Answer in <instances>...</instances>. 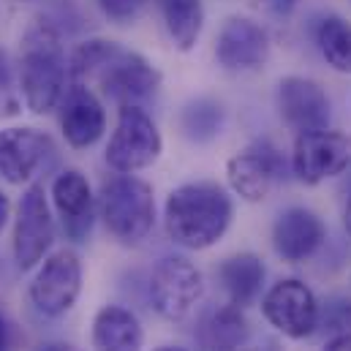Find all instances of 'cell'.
I'll return each instance as SVG.
<instances>
[{"label": "cell", "mask_w": 351, "mask_h": 351, "mask_svg": "<svg viewBox=\"0 0 351 351\" xmlns=\"http://www.w3.org/2000/svg\"><path fill=\"white\" fill-rule=\"evenodd\" d=\"M69 77L77 85H88L101 98L117 106L139 104L161 90V71L136 49L112 38H88L69 58Z\"/></svg>", "instance_id": "obj_1"}, {"label": "cell", "mask_w": 351, "mask_h": 351, "mask_svg": "<svg viewBox=\"0 0 351 351\" xmlns=\"http://www.w3.org/2000/svg\"><path fill=\"white\" fill-rule=\"evenodd\" d=\"M232 221V193L213 180L182 182L175 191H169L164 202L167 237L185 251H207L218 245L226 237Z\"/></svg>", "instance_id": "obj_2"}, {"label": "cell", "mask_w": 351, "mask_h": 351, "mask_svg": "<svg viewBox=\"0 0 351 351\" xmlns=\"http://www.w3.org/2000/svg\"><path fill=\"white\" fill-rule=\"evenodd\" d=\"M71 85L69 58L58 27L38 16L19 38L16 60V88L30 114H49L58 109L63 93Z\"/></svg>", "instance_id": "obj_3"}, {"label": "cell", "mask_w": 351, "mask_h": 351, "mask_svg": "<svg viewBox=\"0 0 351 351\" xmlns=\"http://www.w3.org/2000/svg\"><path fill=\"white\" fill-rule=\"evenodd\" d=\"M98 218L125 248L142 245L156 226V191L136 175H109L95 193Z\"/></svg>", "instance_id": "obj_4"}, {"label": "cell", "mask_w": 351, "mask_h": 351, "mask_svg": "<svg viewBox=\"0 0 351 351\" xmlns=\"http://www.w3.org/2000/svg\"><path fill=\"white\" fill-rule=\"evenodd\" d=\"M164 153V136L156 120L139 104L117 106V123L106 142L104 161L117 175H136L150 169Z\"/></svg>", "instance_id": "obj_5"}, {"label": "cell", "mask_w": 351, "mask_h": 351, "mask_svg": "<svg viewBox=\"0 0 351 351\" xmlns=\"http://www.w3.org/2000/svg\"><path fill=\"white\" fill-rule=\"evenodd\" d=\"M55 213L49 196L41 182H30L16 204L14 215V234H11V254L16 269L27 272L44 262L55 245Z\"/></svg>", "instance_id": "obj_6"}, {"label": "cell", "mask_w": 351, "mask_h": 351, "mask_svg": "<svg viewBox=\"0 0 351 351\" xmlns=\"http://www.w3.org/2000/svg\"><path fill=\"white\" fill-rule=\"evenodd\" d=\"M147 297L164 322L180 324L199 308L204 297V275L185 256H164L150 272Z\"/></svg>", "instance_id": "obj_7"}, {"label": "cell", "mask_w": 351, "mask_h": 351, "mask_svg": "<svg viewBox=\"0 0 351 351\" xmlns=\"http://www.w3.org/2000/svg\"><path fill=\"white\" fill-rule=\"evenodd\" d=\"M82 278H85L82 259L74 248L52 251L38 264L27 286V300L41 316L60 319L77 305L82 294Z\"/></svg>", "instance_id": "obj_8"}, {"label": "cell", "mask_w": 351, "mask_h": 351, "mask_svg": "<svg viewBox=\"0 0 351 351\" xmlns=\"http://www.w3.org/2000/svg\"><path fill=\"white\" fill-rule=\"evenodd\" d=\"M262 316L267 324L289 341L316 335L319 297L300 278H280L262 294Z\"/></svg>", "instance_id": "obj_9"}, {"label": "cell", "mask_w": 351, "mask_h": 351, "mask_svg": "<svg viewBox=\"0 0 351 351\" xmlns=\"http://www.w3.org/2000/svg\"><path fill=\"white\" fill-rule=\"evenodd\" d=\"M351 167V136L335 128L305 131L294 136L289 169L305 185L343 175Z\"/></svg>", "instance_id": "obj_10"}, {"label": "cell", "mask_w": 351, "mask_h": 351, "mask_svg": "<svg viewBox=\"0 0 351 351\" xmlns=\"http://www.w3.org/2000/svg\"><path fill=\"white\" fill-rule=\"evenodd\" d=\"M286 175H289V164L269 139L251 142L226 161V182L232 193L248 204L264 202Z\"/></svg>", "instance_id": "obj_11"}, {"label": "cell", "mask_w": 351, "mask_h": 351, "mask_svg": "<svg viewBox=\"0 0 351 351\" xmlns=\"http://www.w3.org/2000/svg\"><path fill=\"white\" fill-rule=\"evenodd\" d=\"M49 204L60 223L63 237L74 245L88 243L95 215H98L95 193H93L88 175H82L80 169L58 172L49 185Z\"/></svg>", "instance_id": "obj_12"}, {"label": "cell", "mask_w": 351, "mask_h": 351, "mask_svg": "<svg viewBox=\"0 0 351 351\" xmlns=\"http://www.w3.org/2000/svg\"><path fill=\"white\" fill-rule=\"evenodd\" d=\"M55 161V142L33 125L0 128V177L8 185H30Z\"/></svg>", "instance_id": "obj_13"}, {"label": "cell", "mask_w": 351, "mask_h": 351, "mask_svg": "<svg viewBox=\"0 0 351 351\" xmlns=\"http://www.w3.org/2000/svg\"><path fill=\"white\" fill-rule=\"evenodd\" d=\"M278 114L294 134L305 131H322L332 123V101L327 90L311 77H283L275 90Z\"/></svg>", "instance_id": "obj_14"}, {"label": "cell", "mask_w": 351, "mask_h": 351, "mask_svg": "<svg viewBox=\"0 0 351 351\" xmlns=\"http://www.w3.org/2000/svg\"><path fill=\"white\" fill-rule=\"evenodd\" d=\"M269 49H272V41L267 27L243 14L229 16L215 36V60L223 71H232V74L262 69L269 58Z\"/></svg>", "instance_id": "obj_15"}, {"label": "cell", "mask_w": 351, "mask_h": 351, "mask_svg": "<svg viewBox=\"0 0 351 351\" xmlns=\"http://www.w3.org/2000/svg\"><path fill=\"white\" fill-rule=\"evenodd\" d=\"M269 240L272 251L286 264H302L322 251L327 240V223L316 210L294 204L278 213Z\"/></svg>", "instance_id": "obj_16"}, {"label": "cell", "mask_w": 351, "mask_h": 351, "mask_svg": "<svg viewBox=\"0 0 351 351\" xmlns=\"http://www.w3.org/2000/svg\"><path fill=\"white\" fill-rule=\"evenodd\" d=\"M60 134L69 147L88 150L106 131V109L95 90L71 82L58 104Z\"/></svg>", "instance_id": "obj_17"}, {"label": "cell", "mask_w": 351, "mask_h": 351, "mask_svg": "<svg viewBox=\"0 0 351 351\" xmlns=\"http://www.w3.org/2000/svg\"><path fill=\"white\" fill-rule=\"evenodd\" d=\"M193 338L202 351H240L251 341V322L245 311L232 302L210 305L199 313Z\"/></svg>", "instance_id": "obj_18"}, {"label": "cell", "mask_w": 351, "mask_h": 351, "mask_svg": "<svg viewBox=\"0 0 351 351\" xmlns=\"http://www.w3.org/2000/svg\"><path fill=\"white\" fill-rule=\"evenodd\" d=\"M90 346H93V351H142L145 327L131 308L104 305L93 316Z\"/></svg>", "instance_id": "obj_19"}, {"label": "cell", "mask_w": 351, "mask_h": 351, "mask_svg": "<svg viewBox=\"0 0 351 351\" xmlns=\"http://www.w3.org/2000/svg\"><path fill=\"white\" fill-rule=\"evenodd\" d=\"M218 283L226 294V302L237 305V308H251L264 291V280H267V267L264 259L243 251V254H232L215 269Z\"/></svg>", "instance_id": "obj_20"}, {"label": "cell", "mask_w": 351, "mask_h": 351, "mask_svg": "<svg viewBox=\"0 0 351 351\" xmlns=\"http://www.w3.org/2000/svg\"><path fill=\"white\" fill-rule=\"evenodd\" d=\"M161 11L164 27L180 52H191L204 30V3L202 0H153Z\"/></svg>", "instance_id": "obj_21"}, {"label": "cell", "mask_w": 351, "mask_h": 351, "mask_svg": "<svg viewBox=\"0 0 351 351\" xmlns=\"http://www.w3.org/2000/svg\"><path fill=\"white\" fill-rule=\"evenodd\" d=\"M180 134L193 142V145H207L213 139L221 136L223 125H226V109L218 98L213 95H199L191 98L182 109H180Z\"/></svg>", "instance_id": "obj_22"}, {"label": "cell", "mask_w": 351, "mask_h": 351, "mask_svg": "<svg viewBox=\"0 0 351 351\" xmlns=\"http://www.w3.org/2000/svg\"><path fill=\"white\" fill-rule=\"evenodd\" d=\"M313 41L324 63L338 71L351 77V22L343 19L341 14H324L313 25Z\"/></svg>", "instance_id": "obj_23"}, {"label": "cell", "mask_w": 351, "mask_h": 351, "mask_svg": "<svg viewBox=\"0 0 351 351\" xmlns=\"http://www.w3.org/2000/svg\"><path fill=\"white\" fill-rule=\"evenodd\" d=\"M316 332H324L327 338L349 335L351 332V297L332 294L324 302H319V324Z\"/></svg>", "instance_id": "obj_24"}, {"label": "cell", "mask_w": 351, "mask_h": 351, "mask_svg": "<svg viewBox=\"0 0 351 351\" xmlns=\"http://www.w3.org/2000/svg\"><path fill=\"white\" fill-rule=\"evenodd\" d=\"M93 3L114 25H134L150 5V0H93Z\"/></svg>", "instance_id": "obj_25"}, {"label": "cell", "mask_w": 351, "mask_h": 351, "mask_svg": "<svg viewBox=\"0 0 351 351\" xmlns=\"http://www.w3.org/2000/svg\"><path fill=\"white\" fill-rule=\"evenodd\" d=\"M14 85H16V71L8 60V55L0 49V114H16L19 112V101L14 98Z\"/></svg>", "instance_id": "obj_26"}, {"label": "cell", "mask_w": 351, "mask_h": 351, "mask_svg": "<svg viewBox=\"0 0 351 351\" xmlns=\"http://www.w3.org/2000/svg\"><path fill=\"white\" fill-rule=\"evenodd\" d=\"M267 5L278 14V16H291L300 5V0H267Z\"/></svg>", "instance_id": "obj_27"}, {"label": "cell", "mask_w": 351, "mask_h": 351, "mask_svg": "<svg viewBox=\"0 0 351 351\" xmlns=\"http://www.w3.org/2000/svg\"><path fill=\"white\" fill-rule=\"evenodd\" d=\"M240 351H283V346H280V341H275V338H262V341H256V343H245Z\"/></svg>", "instance_id": "obj_28"}, {"label": "cell", "mask_w": 351, "mask_h": 351, "mask_svg": "<svg viewBox=\"0 0 351 351\" xmlns=\"http://www.w3.org/2000/svg\"><path fill=\"white\" fill-rule=\"evenodd\" d=\"M0 351H11V324L0 308Z\"/></svg>", "instance_id": "obj_29"}, {"label": "cell", "mask_w": 351, "mask_h": 351, "mask_svg": "<svg viewBox=\"0 0 351 351\" xmlns=\"http://www.w3.org/2000/svg\"><path fill=\"white\" fill-rule=\"evenodd\" d=\"M322 351H351V332L349 335H335V338H330Z\"/></svg>", "instance_id": "obj_30"}, {"label": "cell", "mask_w": 351, "mask_h": 351, "mask_svg": "<svg viewBox=\"0 0 351 351\" xmlns=\"http://www.w3.org/2000/svg\"><path fill=\"white\" fill-rule=\"evenodd\" d=\"M8 221H11V199L0 191V234H3V229L8 226Z\"/></svg>", "instance_id": "obj_31"}, {"label": "cell", "mask_w": 351, "mask_h": 351, "mask_svg": "<svg viewBox=\"0 0 351 351\" xmlns=\"http://www.w3.org/2000/svg\"><path fill=\"white\" fill-rule=\"evenodd\" d=\"M343 229L351 237V185H349V196H346V204H343Z\"/></svg>", "instance_id": "obj_32"}, {"label": "cell", "mask_w": 351, "mask_h": 351, "mask_svg": "<svg viewBox=\"0 0 351 351\" xmlns=\"http://www.w3.org/2000/svg\"><path fill=\"white\" fill-rule=\"evenodd\" d=\"M36 351H80V349H74L71 343H44V346H38Z\"/></svg>", "instance_id": "obj_33"}, {"label": "cell", "mask_w": 351, "mask_h": 351, "mask_svg": "<svg viewBox=\"0 0 351 351\" xmlns=\"http://www.w3.org/2000/svg\"><path fill=\"white\" fill-rule=\"evenodd\" d=\"M156 351H188V349H182V346H169V343H167V346H158Z\"/></svg>", "instance_id": "obj_34"}, {"label": "cell", "mask_w": 351, "mask_h": 351, "mask_svg": "<svg viewBox=\"0 0 351 351\" xmlns=\"http://www.w3.org/2000/svg\"><path fill=\"white\" fill-rule=\"evenodd\" d=\"M11 3H30V0H11Z\"/></svg>", "instance_id": "obj_35"}]
</instances>
